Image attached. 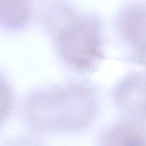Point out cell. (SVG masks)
I'll return each mask as SVG.
<instances>
[{"label": "cell", "mask_w": 146, "mask_h": 146, "mask_svg": "<svg viewBox=\"0 0 146 146\" xmlns=\"http://www.w3.org/2000/svg\"><path fill=\"white\" fill-rule=\"evenodd\" d=\"M97 111L96 91L86 82L41 87L29 94L23 108L29 128L47 134L85 131L96 119Z\"/></svg>", "instance_id": "1"}, {"label": "cell", "mask_w": 146, "mask_h": 146, "mask_svg": "<svg viewBox=\"0 0 146 146\" xmlns=\"http://www.w3.org/2000/svg\"><path fill=\"white\" fill-rule=\"evenodd\" d=\"M46 22L54 31L57 53L67 66L88 73L103 61L102 24L98 17L68 10L57 14V18L46 19Z\"/></svg>", "instance_id": "2"}, {"label": "cell", "mask_w": 146, "mask_h": 146, "mask_svg": "<svg viewBox=\"0 0 146 146\" xmlns=\"http://www.w3.org/2000/svg\"><path fill=\"white\" fill-rule=\"evenodd\" d=\"M113 96L125 118L141 125L146 121V74L131 73L127 75L115 86Z\"/></svg>", "instance_id": "3"}, {"label": "cell", "mask_w": 146, "mask_h": 146, "mask_svg": "<svg viewBox=\"0 0 146 146\" xmlns=\"http://www.w3.org/2000/svg\"><path fill=\"white\" fill-rule=\"evenodd\" d=\"M117 26L131 51V60L146 65V7H127L120 14Z\"/></svg>", "instance_id": "4"}, {"label": "cell", "mask_w": 146, "mask_h": 146, "mask_svg": "<svg viewBox=\"0 0 146 146\" xmlns=\"http://www.w3.org/2000/svg\"><path fill=\"white\" fill-rule=\"evenodd\" d=\"M97 146H146V128L126 118L106 128Z\"/></svg>", "instance_id": "5"}, {"label": "cell", "mask_w": 146, "mask_h": 146, "mask_svg": "<svg viewBox=\"0 0 146 146\" xmlns=\"http://www.w3.org/2000/svg\"><path fill=\"white\" fill-rule=\"evenodd\" d=\"M3 146H44L36 138L33 136H21L7 141Z\"/></svg>", "instance_id": "6"}]
</instances>
